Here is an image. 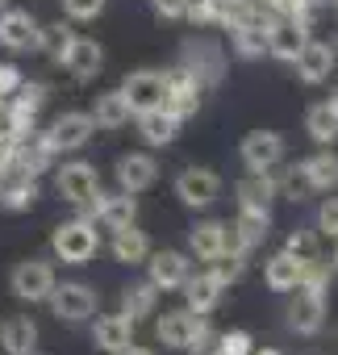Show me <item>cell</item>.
<instances>
[{
  "mask_svg": "<svg viewBox=\"0 0 338 355\" xmlns=\"http://www.w3.org/2000/svg\"><path fill=\"white\" fill-rule=\"evenodd\" d=\"M30 355H46V351H30Z\"/></svg>",
  "mask_w": 338,
  "mask_h": 355,
  "instance_id": "681fc988",
  "label": "cell"
},
{
  "mask_svg": "<svg viewBox=\"0 0 338 355\" xmlns=\"http://www.w3.org/2000/svg\"><path fill=\"white\" fill-rule=\"evenodd\" d=\"M251 355H280V351H276V347H255Z\"/></svg>",
  "mask_w": 338,
  "mask_h": 355,
  "instance_id": "ee69618b",
  "label": "cell"
},
{
  "mask_svg": "<svg viewBox=\"0 0 338 355\" xmlns=\"http://www.w3.org/2000/svg\"><path fill=\"white\" fill-rule=\"evenodd\" d=\"M226 26H230V46H234L238 59H263V55H267V21H263L259 13L242 9V13H234Z\"/></svg>",
  "mask_w": 338,
  "mask_h": 355,
  "instance_id": "30bf717a",
  "label": "cell"
},
{
  "mask_svg": "<svg viewBox=\"0 0 338 355\" xmlns=\"http://www.w3.org/2000/svg\"><path fill=\"white\" fill-rule=\"evenodd\" d=\"M51 251H55L59 263H88V259H96V251H100V230H96V222H92V218H71V222L55 226Z\"/></svg>",
  "mask_w": 338,
  "mask_h": 355,
  "instance_id": "7a4b0ae2",
  "label": "cell"
},
{
  "mask_svg": "<svg viewBox=\"0 0 338 355\" xmlns=\"http://www.w3.org/2000/svg\"><path fill=\"white\" fill-rule=\"evenodd\" d=\"M59 67L75 80V84H88V80H96L100 76V67H105V51H100V42L96 38H71V46L63 51V59H59Z\"/></svg>",
  "mask_w": 338,
  "mask_h": 355,
  "instance_id": "2e32d148",
  "label": "cell"
},
{
  "mask_svg": "<svg viewBox=\"0 0 338 355\" xmlns=\"http://www.w3.org/2000/svg\"><path fill=\"white\" fill-rule=\"evenodd\" d=\"M176 197L188 209H209L222 197V175L209 171V167H184L176 175Z\"/></svg>",
  "mask_w": 338,
  "mask_h": 355,
  "instance_id": "9c48e42d",
  "label": "cell"
},
{
  "mask_svg": "<svg viewBox=\"0 0 338 355\" xmlns=\"http://www.w3.org/2000/svg\"><path fill=\"white\" fill-rule=\"evenodd\" d=\"M134 117H138V138L146 146H172L180 138V125H184V117H176L172 109H163V105H154L146 113H134Z\"/></svg>",
  "mask_w": 338,
  "mask_h": 355,
  "instance_id": "ffe728a7",
  "label": "cell"
},
{
  "mask_svg": "<svg viewBox=\"0 0 338 355\" xmlns=\"http://www.w3.org/2000/svg\"><path fill=\"white\" fill-rule=\"evenodd\" d=\"M330 268H334V272H338V247H334V255H330Z\"/></svg>",
  "mask_w": 338,
  "mask_h": 355,
  "instance_id": "bcb514c9",
  "label": "cell"
},
{
  "mask_svg": "<svg viewBox=\"0 0 338 355\" xmlns=\"http://www.w3.org/2000/svg\"><path fill=\"white\" fill-rule=\"evenodd\" d=\"M330 109H334V113H338V88H334V92H330Z\"/></svg>",
  "mask_w": 338,
  "mask_h": 355,
  "instance_id": "f6af8a7d",
  "label": "cell"
},
{
  "mask_svg": "<svg viewBox=\"0 0 338 355\" xmlns=\"http://www.w3.org/2000/svg\"><path fill=\"white\" fill-rule=\"evenodd\" d=\"M305 130L317 146H334L338 142V113L330 109V101H317L305 109Z\"/></svg>",
  "mask_w": 338,
  "mask_h": 355,
  "instance_id": "f546056e",
  "label": "cell"
},
{
  "mask_svg": "<svg viewBox=\"0 0 338 355\" xmlns=\"http://www.w3.org/2000/svg\"><path fill=\"white\" fill-rule=\"evenodd\" d=\"M154 301H159V288H154L150 280L125 284V293H121V313H125L130 322H142V318L154 313Z\"/></svg>",
  "mask_w": 338,
  "mask_h": 355,
  "instance_id": "1f68e13d",
  "label": "cell"
},
{
  "mask_svg": "<svg viewBox=\"0 0 338 355\" xmlns=\"http://www.w3.org/2000/svg\"><path fill=\"white\" fill-rule=\"evenodd\" d=\"M184 305L193 309V313H201V318H209L217 305H222V293H226V284L213 276V272H201V276H188L184 280Z\"/></svg>",
  "mask_w": 338,
  "mask_h": 355,
  "instance_id": "603a6c76",
  "label": "cell"
},
{
  "mask_svg": "<svg viewBox=\"0 0 338 355\" xmlns=\"http://www.w3.org/2000/svg\"><path fill=\"white\" fill-rule=\"evenodd\" d=\"M84 218L100 222L105 230L134 226V222H138V197H134V193H117V197H105V193H96V197L84 205Z\"/></svg>",
  "mask_w": 338,
  "mask_h": 355,
  "instance_id": "9a60e30c",
  "label": "cell"
},
{
  "mask_svg": "<svg viewBox=\"0 0 338 355\" xmlns=\"http://www.w3.org/2000/svg\"><path fill=\"white\" fill-rule=\"evenodd\" d=\"M34 201H38V180H34V175H13L9 184H0V209L26 214Z\"/></svg>",
  "mask_w": 338,
  "mask_h": 355,
  "instance_id": "d6a6232c",
  "label": "cell"
},
{
  "mask_svg": "<svg viewBox=\"0 0 338 355\" xmlns=\"http://www.w3.org/2000/svg\"><path fill=\"white\" fill-rule=\"evenodd\" d=\"M163 109H172L176 117H193V113L201 109V84H197V76H188L184 67H172V71H167Z\"/></svg>",
  "mask_w": 338,
  "mask_h": 355,
  "instance_id": "d6986e66",
  "label": "cell"
},
{
  "mask_svg": "<svg viewBox=\"0 0 338 355\" xmlns=\"http://www.w3.org/2000/svg\"><path fill=\"white\" fill-rule=\"evenodd\" d=\"M150 9H154L159 17H167V21H176V17H184L188 0H150Z\"/></svg>",
  "mask_w": 338,
  "mask_h": 355,
  "instance_id": "b9f144b4",
  "label": "cell"
},
{
  "mask_svg": "<svg viewBox=\"0 0 338 355\" xmlns=\"http://www.w3.org/2000/svg\"><path fill=\"white\" fill-rule=\"evenodd\" d=\"M46 96H51V88H46V84H30V80H21V88L9 96V105H13V109H21V113H30V117H38V109L46 105Z\"/></svg>",
  "mask_w": 338,
  "mask_h": 355,
  "instance_id": "836d02e7",
  "label": "cell"
},
{
  "mask_svg": "<svg viewBox=\"0 0 338 355\" xmlns=\"http://www.w3.org/2000/svg\"><path fill=\"white\" fill-rule=\"evenodd\" d=\"M109 251H113V259H117V263L138 268V263H146V255H150V239H146L138 226H121V230H113Z\"/></svg>",
  "mask_w": 338,
  "mask_h": 355,
  "instance_id": "83f0119b",
  "label": "cell"
},
{
  "mask_svg": "<svg viewBox=\"0 0 338 355\" xmlns=\"http://www.w3.org/2000/svg\"><path fill=\"white\" fill-rule=\"evenodd\" d=\"M42 26L30 9H0V46L5 51H38Z\"/></svg>",
  "mask_w": 338,
  "mask_h": 355,
  "instance_id": "5bb4252c",
  "label": "cell"
},
{
  "mask_svg": "<svg viewBox=\"0 0 338 355\" xmlns=\"http://www.w3.org/2000/svg\"><path fill=\"white\" fill-rule=\"evenodd\" d=\"M238 209H259V214H272V197L280 193V184L272 180V171H251L247 180H238Z\"/></svg>",
  "mask_w": 338,
  "mask_h": 355,
  "instance_id": "4316f807",
  "label": "cell"
},
{
  "mask_svg": "<svg viewBox=\"0 0 338 355\" xmlns=\"http://www.w3.org/2000/svg\"><path fill=\"white\" fill-rule=\"evenodd\" d=\"M92 130H96L92 113H84V109H67V113H59V117L51 121V130H42L38 138L46 142L51 155H63V150H80V146L92 138Z\"/></svg>",
  "mask_w": 338,
  "mask_h": 355,
  "instance_id": "3957f363",
  "label": "cell"
},
{
  "mask_svg": "<svg viewBox=\"0 0 338 355\" xmlns=\"http://www.w3.org/2000/svg\"><path fill=\"white\" fill-rule=\"evenodd\" d=\"M117 92L125 96L130 113H146V109L163 105V92H167V71H150V67L130 71V76L121 80V88H117Z\"/></svg>",
  "mask_w": 338,
  "mask_h": 355,
  "instance_id": "8fae6325",
  "label": "cell"
},
{
  "mask_svg": "<svg viewBox=\"0 0 338 355\" xmlns=\"http://www.w3.org/2000/svg\"><path fill=\"white\" fill-rule=\"evenodd\" d=\"M188 247H193V255L205 259V263L222 259V255L230 251V222H217V218L197 222V226L188 230Z\"/></svg>",
  "mask_w": 338,
  "mask_h": 355,
  "instance_id": "44dd1931",
  "label": "cell"
},
{
  "mask_svg": "<svg viewBox=\"0 0 338 355\" xmlns=\"http://www.w3.org/2000/svg\"><path fill=\"white\" fill-rule=\"evenodd\" d=\"M301 180H305V189H313V193H334V189H338V155L326 146V150L301 159Z\"/></svg>",
  "mask_w": 338,
  "mask_h": 355,
  "instance_id": "d4e9b609",
  "label": "cell"
},
{
  "mask_svg": "<svg viewBox=\"0 0 338 355\" xmlns=\"http://www.w3.org/2000/svg\"><path fill=\"white\" fill-rule=\"evenodd\" d=\"M301 268H305V259L280 251V255H272V259L263 263V280H267L272 293H292V288L301 284Z\"/></svg>",
  "mask_w": 338,
  "mask_h": 355,
  "instance_id": "f1b7e54d",
  "label": "cell"
},
{
  "mask_svg": "<svg viewBox=\"0 0 338 355\" xmlns=\"http://www.w3.org/2000/svg\"><path fill=\"white\" fill-rule=\"evenodd\" d=\"M154 338L172 351H205L209 347V322L201 313H193L188 305H180V309H167L154 318Z\"/></svg>",
  "mask_w": 338,
  "mask_h": 355,
  "instance_id": "6da1fadb",
  "label": "cell"
},
{
  "mask_svg": "<svg viewBox=\"0 0 338 355\" xmlns=\"http://www.w3.org/2000/svg\"><path fill=\"white\" fill-rule=\"evenodd\" d=\"M130 117H134V113H130V105H125V96H121L117 88H113V92H100L96 105H92V121H96V130H121Z\"/></svg>",
  "mask_w": 338,
  "mask_h": 355,
  "instance_id": "4dcf8cb0",
  "label": "cell"
},
{
  "mask_svg": "<svg viewBox=\"0 0 338 355\" xmlns=\"http://www.w3.org/2000/svg\"><path fill=\"white\" fill-rule=\"evenodd\" d=\"M71 38H75V34H71V26L55 21V26H46V30H42V38H38V51H46V55L59 63V59H63V51L71 46Z\"/></svg>",
  "mask_w": 338,
  "mask_h": 355,
  "instance_id": "e575fe53",
  "label": "cell"
},
{
  "mask_svg": "<svg viewBox=\"0 0 338 355\" xmlns=\"http://www.w3.org/2000/svg\"><path fill=\"white\" fill-rule=\"evenodd\" d=\"M96 288H88L84 280H55V288H51V297H46V305H51V313L59 318V322H88L92 313H96Z\"/></svg>",
  "mask_w": 338,
  "mask_h": 355,
  "instance_id": "277c9868",
  "label": "cell"
},
{
  "mask_svg": "<svg viewBox=\"0 0 338 355\" xmlns=\"http://www.w3.org/2000/svg\"><path fill=\"white\" fill-rule=\"evenodd\" d=\"M159 180V163H154V155L150 150H125L121 159H117V189L121 193H146L150 184Z\"/></svg>",
  "mask_w": 338,
  "mask_h": 355,
  "instance_id": "ac0fdd59",
  "label": "cell"
},
{
  "mask_svg": "<svg viewBox=\"0 0 338 355\" xmlns=\"http://www.w3.org/2000/svg\"><path fill=\"white\" fill-rule=\"evenodd\" d=\"M305 38H309V30H305V26H296L292 17H267V55H276V59L292 63V59H296V51L305 46Z\"/></svg>",
  "mask_w": 338,
  "mask_h": 355,
  "instance_id": "7402d4cb",
  "label": "cell"
},
{
  "mask_svg": "<svg viewBox=\"0 0 338 355\" xmlns=\"http://www.w3.org/2000/svg\"><path fill=\"white\" fill-rule=\"evenodd\" d=\"M222 284H234V280H242V272H247V255H238V251H226L222 259H213V268H209Z\"/></svg>",
  "mask_w": 338,
  "mask_h": 355,
  "instance_id": "d590c367",
  "label": "cell"
},
{
  "mask_svg": "<svg viewBox=\"0 0 338 355\" xmlns=\"http://www.w3.org/2000/svg\"><path fill=\"white\" fill-rule=\"evenodd\" d=\"M193 276V259L184 251H150L146 255V280L159 293H176L184 288V280Z\"/></svg>",
  "mask_w": 338,
  "mask_h": 355,
  "instance_id": "7c38bea8",
  "label": "cell"
},
{
  "mask_svg": "<svg viewBox=\"0 0 338 355\" xmlns=\"http://www.w3.org/2000/svg\"><path fill=\"white\" fill-rule=\"evenodd\" d=\"M292 293H296V297L288 301V313H284V318H288V330L313 338V334L326 326V293H321V288H301V284H296Z\"/></svg>",
  "mask_w": 338,
  "mask_h": 355,
  "instance_id": "52a82bcc",
  "label": "cell"
},
{
  "mask_svg": "<svg viewBox=\"0 0 338 355\" xmlns=\"http://www.w3.org/2000/svg\"><path fill=\"white\" fill-rule=\"evenodd\" d=\"M317 230L330 234V239H338V197H326V201H321V209H317Z\"/></svg>",
  "mask_w": 338,
  "mask_h": 355,
  "instance_id": "ab89813d",
  "label": "cell"
},
{
  "mask_svg": "<svg viewBox=\"0 0 338 355\" xmlns=\"http://www.w3.org/2000/svg\"><path fill=\"white\" fill-rule=\"evenodd\" d=\"M180 67H184L188 76H197L201 88H205V84H217V80L226 76V51H222L217 42H209V38H188Z\"/></svg>",
  "mask_w": 338,
  "mask_h": 355,
  "instance_id": "8992f818",
  "label": "cell"
},
{
  "mask_svg": "<svg viewBox=\"0 0 338 355\" xmlns=\"http://www.w3.org/2000/svg\"><path fill=\"white\" fill-rule=\"evenodd\" d=\"M63 13L71 21H92L105 13V0H63Z\"/></svg>",
  "mask_w": 338,
  "mask_h": 355,
  "instance_id": "f35d334b",
  "label": "cell"
},
{
  "mask_svg": "<svg viewBox=\"0 0 338 355\" xmlns=\"http://www.w3.org/2000/svg\"><path fill=\"white\" fill-rule=\"evenodd\" d=\"M55 189H59V197H63L67 205L84 209V205L100 193V175H96L92 163H63V167L55 171Z\"/></svg>",
  "mask_w": 338,
  "mask_h": 355,
  "instance_id": "ba28073f",
  "label": "cell"
},
{
  "mask_svg": "<svg viewBox=\"0 0 338 355\" xmlns=\"http://www.w3.org/2000/svg\"><path fill=\"white\" fill-rule=\"evenodd\" d=\"M284 251L296 255V259H313V255H317V239H313V230H292L288 243H284Z\"/></svg>",
  "mask_w": 338,
  "mask_h": 355,
  "instance_id": "74e56055",
  "label": "cell"
},
{
  "mask_svg": "<svg viewBox=\"0 0 338 355\" xmlns=\"http://www.w3.org/2000/svg\"><path fill=\"white\" fill-rule=\"evenodd\" d=\"M134 326H138V322H130L121 309H117V313H105V318H96V326H92V343H96L100 351L117 355L121 347L134 343Z\"/></svg>",
  "mask_w": 338,
  "mask_h": 355,
  "instance_id": "484cf974",
  "label": "cell"
},
{
  "mask_svg": "<svg viewBox=\"0 0 338 355\" xmlns=\"http://www.w3.org/2000/svg\"><path fill=\"white\" fill-rule=\"evenodd\" d=\"M21 80H26V76H21L13 63H0V96H5V101H9V96L21 88Z\"/></svg>",
  "mask_w": 338,
  "mask_h": 355,
  "instance_id": "60d3db41",
  "label": "cell"
},
{
  "mask_svg": "<svg viewBox=\"0 0 338 355\" xmlns=\"http://www.w3.org/2000/svg\"><path fill=\"white\" fill-rule=\"evenodd\" d=\"M292 67H296V76H301V84H326V80H330V71L338 67V51H334L330 42H317V38H305V46L296 51V59H292Z\"/></svg>",
  "mask_w": 338,
  "mask_h": 355,
  "instance_id": "e0dca14e",
  "label": "cell"
},
{
  "mask_svg": "<svg viewBox=\"0 0 338 355\" xmlns=\"http://www.w3.org/2000/svg\"><path fill=\"white\" fill-rule=\"evenodd\" d=\"M255 351V338L247 330H226L217 338V355H251Z\"/></svg>",
  "mask_w": 338,
  "mask_h": 355,
  "instance_id": "8d00e7d4",
  "label": "cell"
},
{
  "mask_svg": "<svg viewBox=\"0 0 338 355\" xmlns=\"http://www.w3.org/2000/svg\"><path fill=\"white\" fill-rule=\"evenodd\" d=\"M9 5H13V0H0V9H9Z\"/></svg>",
  "mask_w": 338,
  "mask_h": 355,
  "instance_id": "7dc6e473",
  "label": "cell"
},
{
  "mask_svg": "<svg viewBox=\"0 0 338 355\" xmlns=\"http://www.w3.org/2000/svg\"><path fill=\"white\" fill-rule=\"evenodd\" d=\"M238 159L247 163V171H276L284 159V138L276 130H251L238 142Z\"/></svg>",
  "mask_w": 338,
  "mask_h": 355,
  "instance_id": "4fadbf2b",
  "label": "cell"
},
{
  "mask_svg": "<svg viewBox=\"0 0 338 355\" xmlns=\"http://www.w3.org/2000/svg\"><path fill=\"white\" fill-rule=\"evenodd\" d=\"M9 288H13L17 301L42 305V301L51 297V288H55V268H51V259H21V263L13 268V276H9Z\"/></svg>",
  "mask_w": 338,
  "mask_h": 355,
  "instance_id": "5b68a950",
  "label": "cell"
},
{
  "mask_svg": "<svg viewBox=\"0 0 338 355\" xmlns=\"http://www.w3.org/2000/svg\"><path fill=\"white\" fill-rule=\"evenodd\" d=\"M0 347H5V355H30L38 351V322L30 313H13L0 322Z\"/></svg>",
  "mask_w": 338,
  "mask_h": 355,
  "instance_id": "cb8c5ba5",
  "label": "cell"
},
{
  "mask_svg": "<svg viewBox=\"0 0 338 355\" xmlns=\"http://www.w3.org/2000/svg\"><path fill=\"white\" fill-rule=\"evenodd\" d=\"M117 355H154V347H138V343H130V347H121Z\"/></svg>",
  "mask_w": 338,
  "mask_h": 355,
  "instance_id": "7bdbcfd3",
  "label": "cell"
},
{
  "mask_svg": "<svg viewBox=\"0 0 338 355\" xmlns=\"http://www.w3.org/2000/svg\"><path fill=\"white\" fill-rule=\"evenodd\" d=\"M330 9H334V13H338V0H330Z\"/></svg>",
  "mask_w": 338,
  "mask_h": 355,
  "instance_id": "c3c4849f",
  "label": "cell"
}]
</instances>
